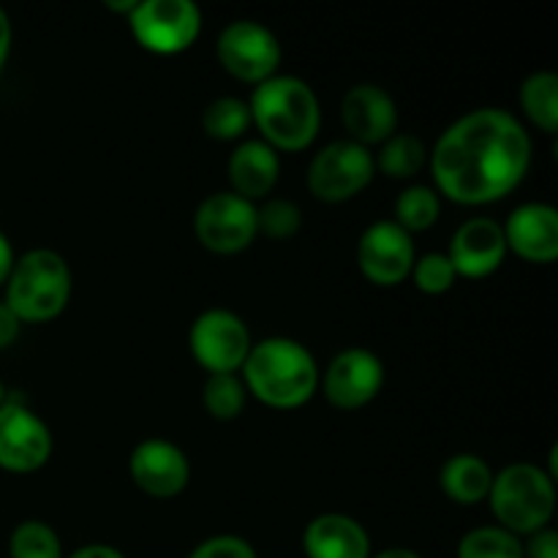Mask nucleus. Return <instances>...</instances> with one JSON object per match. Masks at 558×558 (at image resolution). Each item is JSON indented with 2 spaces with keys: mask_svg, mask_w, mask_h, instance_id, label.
Returning a JSON list of instances; mask_svg holds the SVG:
<instances>
[{
  "mask_svg": "<svg viewBox=\"0 0 558 558\" xmlns=\"http://www.w3.org/2000/svg\"><path fill=\"white\" fill-rule=\"evenodd\" d=\"M251 123L272 150L298 153L314 145L322 129V107L314 87L298 76H270L256 85L248 101Z\"/></svg>",
  "mask_w": 558,
  "mask_h": 558,
  "instance_id": "3",
  "label": "nucleus"
},
{
  "mask_svg": "<svg viewBox=\"0 0 558 558\" xmlns=\"http://www.w3.org/2000/svg\"><path fill=\"white\" fill-rule=\"evenodd\" d=\"M5 401V390H3V381H0V403Z\"/></svg>",
  "mask_w": 558,
  "mask_h": 558,
  "instance_id": "37",
  "label": "nucleus"
},
{
  "mask_svg": "<svg viewBox=\"0 0 558 558\" xmlns=\"http://www.w3.org/2000/svg\"><path fill=\"white\" fill-rule=\"evenodd\" d=\"M300 227H303V213L294 202L267 199L265 205L256 207V232L265 238L283 243V240H292Z\"/></svg>",
  "mask_w": 558,
  "mask_h": 558,
  "instance_id": "28",
  "label": "nucleus"
},
{
  "mask_svg": "<svg viewBox=\"0 0 558 558\" xmlns=\"http://www.w3.org/2000/svg\"><path fill=\"white\" fill-rule=\"evenodd\" d=\"M374 178V153L352 140H338L322 147L311 161L308 191L319 202L341 205L368 189Z\"/></svg>",
  "mask_w": 558,
  "mask_h": 558,
  "instance_id": "7",
  "label": "nucleus"
},
{
  "mask_svg": "<svg viewBox=\"0 0 558 558\" xmlns=\"http://www.w3.org/2000/svg\"><path fill=\"white\" fill-rule=\"evenodd\" d=\"M14 262H16L14 248H11L9 238H5V234L0 232V287H3V283L9 281L11 267H14Z\"/></svg>",
  "mask_w": 558,
  "mask_h": 558,
  "instance_id": "33",
  "label": "nucleus"
},
{
  "mask_svg": "<svg viewBox=\"0 0 558 558\" xmlns=\"http://www.w3.org/2000/svg\"><path fill=\"white\" fill-rule=\"evenodd\" d=\"M11 558H63L60 537L52 526L41 521H25L11 532Z\"/></svg>",
  "mask_w": 558,
  "mask_h": 558,
  "instance_id": "27",
  "label": "nucleus"
},
{
  "mask_svg": "<svg viewBox=\"0 0 558 558\" xmlns=\"http://www.w3.org/2000/svg\"><path fill=\"white\" fill-rule=\"evenodd\" d=\"M52 456V434L36 412L16 401L0 403V469L38 472Z\"/></svg>",
  "mask_w": 558,
  "mask_h": 558,
  "instance_id": "11",
  "label": "nucleus"
},
{
  "mask_svg": "<svg viewBox=\"0 0 558 558\" xmlns=\"http://www.w3.org/2000/svg\"><path fill=\"white\" fill-rule=\"evenodd\" d=\"M251 332L238 314L210 308L194 319L189 330V349L196 365L207 374H238L251 352Z\"/></svg>",
  "mask_w": 558,
  "mask_h": 558,
  "instance_id": "9",
  "label": "nucleus"
},
{
  "mask_svg": "<svg viewBox=\"0 0 558 558\" xmlns=\"http://www.w3.org/2000/svg\"><path fill=\"white\" fill-rule=\"evenodd\" d=\"M523 558H558V534L554 529L532 534L529 543H523Z\"/></svg>",
  "mask_w": 558,
  "mask_h": 558,
  "instance_id": "31",
  "label": "nucleus"
},
{
  "mask_svg": "<svg viewBox=\"0 0 558 558\" xmlns=\"http://www.w3.org/2000/svg\"><path fill=\"white\" fill-rule=\"evenodd\" d=\"M194 232L202 248L218 256H232L248 248L256 240V205L232 194L207 196L194 216Z\"/></svg>",
  "mask_w": 558,
  "mask_h": 558,
  "instance_id": "10",
  "label": "nucleus"
},
{
  "mask_svg": "<svg viewBox=\"0 0 558 558\" xmlns=\"http://www.w3.org/2000/svg\"><path fill=\"white\" fill-rule=\"evenodd\" d=\"M189 558H259L254 545L234 534H218V537L205 539L191 550Z\"/></svg>",
  "mask_w": 558,
  "mask_h": 558,
  "instance_id": "30",
  "label": "nucleus"
},
{
  "mask_svg": "<svg viewBox=\"0 0 558 558\" xmlns=\"http://www.w3.org/2000/svg\"><path fill=\"white\" fill-rule=\"evenodd\" d=\"M71 300V270L49 248L27 251L14 262L5 281V300L22 325H44L65 311Z\"/></svg>",
  "mask_w": 558,
  "mask_h": 558,
  "instance_id": "4",
  "label": "nucleus"
},
{
  "mask_svg": "<svg viewBox=\"0 0 558 558\" xmlns=\"http://www.w3.org/2000/svg\"><path fill=\"white\" fill-rule=\"evenodd\" d=\"M20 330H22V322L11 314L9 305L0 303V352H3V349H9L11 343L20 338Z\"/></svg>",
  "mask_w": 558,
  "mask_h": 558,
  "instance_id": "32",
  "label": "nucleus"
},
{
  "mask_svg": "<svg viewBox=\"0 0 558 558\" xmlns=\"http://www.w3.org/2000/svg\"><path fill=\"white\" fill-rule=\"evenodd\" d=\"M11 38H14V33H11L9 14H5V11L0 9V71H3L5 60H9V52H11Z\"/></svg>",
  "mask_w": 558,
  "mask_h": 558,
  "instance_id": "35",
  "label": "nucleus"
},
{
  "mask_svg": "<svg viewBox=\"0 0 558 558\" xmlns=\"http://www.w3.org/2000/svg\"><path fill=\"white\" fill-rule=\"evenodd\" d=\"M371 558H423V556L414 554V550H409V548H387V550H381V554H376Z\"/></svg>",
  "mask_w": 558,
  "mask_h": 558,
  "instance_id": "36",
  "label": "nucleus"
},
{
  "mask_svg": "<svg viewBox=\"0 0 558 558\" xmlns=\"http://www.w3.org/2000/svg\"><path fill=\"white\" fill-rule=\"evenodd\" d=\"M428 167L436 194L456 205H490L523 183L532 167V140L507 109H474L436 140Z\"/></svg>",
  "mask_w": 558,
  "mask_h": 558,
  "instance_id": "1",
  "label": "nucleus"
},
{
  "mask_svg": "<svg viewBox=\"0 0 558 558\" xmlns=\"http://www.w3.org/2000/svg\"><path fill=\"white\" fill-rule=\"evenodd\" d=\"M245 396H248V390L238 374H213L207 376L205 390H202V403L213 420L229 423V420H238L243 414Z\"/></svg>",
  "mask_w": 558,
  "mask_h": 558,
  "instance_id": "25",
  "label": "nucleus"
},
{
  "mask_svg": "<svg viewBox=\"0 0 558 558\" xmlns=\"http://www.w3.org/2000/svg\"><path fill=\"white\" fill-rule=\"evenodd\" d=\"M414 254L412 234L396 221H376L360 234L357 265L360 272L376 287H398L412 276Z\"/></svg>",
  "mask_w": 558,
  "mask_h": 558,
  "instance_id": "13",
  "label": "nucleus"
},
{
  "mask_svg": "<svg viewBox=\"0 0 558 558\" xmlns=\"http://www.w3.org/2000/svg\"><path fill=\"white\" fill-rule=\"evenodd\" d=\"M303 550L308 558H371V537L354 518L325 512L305 526Z\"/></svg>",
  "mask_w": 558,
  "mask_h": 558,
  "instance_id": "18",
  "label": "nucleus"
},
{
  "mask_svg": "<svg viewBox=\"0 0 558 558\" xmlns=\"http://www.w3.org/2000/svg\"><path fill=\"white\" fill-rule=\"evenodd\" d=\"M385 387V365L368 349H347L336 354L322 376V392L341 412H354L374 401Z\"/></svg>",
  "mask_w": 558,
  "mask_h": 558,
  "instance_id": "12",
  "label": "nucleus"
},
{
  "mask_svg": "<svg viewBox=\"0 0 558 558\" xmlns=\"http://www.w3.org/2000/svg\"><path fill=\"white\" fill-rule=\"evenodd\" d=\"M129 27L142 49L172 58L194 47L202 33V11L194 0H136Z\"/></svg>",
  "mask_w": 558,
  "mask_h": 558,
  "instance_id": "6",
  "label": "nucleus"
},
{
  "mask_svg": "<svg viewBox=\"0 0 558 558\" xmlns=\"http://www.w3.org/2000/svg\"><path fill=\"white\" fill-rule=\"evenodd\" d=\"M216 54L229 76L248 85H262L276 76L281 65V44L276 33L254 20H238L223 27L216 41Z\"/></svg>",
  "mask_w": 558,
  "mask_h": 558,
  "instance_id": "8",
  "label": "nucleus"
},
{
  "mask_svg": "<svg viewBox=\"0 0 558 558\" xmlns=\"http://www.w3.org/2000/svg\"><path fill=\"white\" fill-rule=\"evenodd\" d=\"M458 558H523V543L501 526H480L463 534Z\"/></svg>",
  "mask_w": 558,
  "mask_h": 558,
  "instance_id": "26",
  "label": "nucleus"
},
{
  "mask_svg": "<svg viewBox=\"0 0 558 558\" xmlns=\"http://www.w3.org/2000/svg\"><path fill=\"white\" fill-rule=\"evenodd\" d=\"M456 270H452L447 254H425L414 259L412 281L423 294H445L456 287Z\"/></svg>",
  "mask_w": 558,
  "mask_h": 558,
  "instance_id": "29",
  "label": "nucleus"
},
{
  "mask_svg": "<svg viewBox=\"0 0 558 558\" xmlns=\"http://www.w3.org/2000/svg\"><path fill=\"white\" fill-rule=\"evenodd\" d=\"M439 483L447 499H452L461 507H474L488 499L494 472H490V466L480 456L461 452V456L447 458V463L441 466Z\"/></svg>",
  "mask_w": 558,
  "mask_h": 558,
  "instance_id": "20",
  "label": "nucleus"
},
{
  "mask_svg": "<svg viewBox=\"0 0 558 558\" xmlns=\"http://www.w3.org/2000/svg\"><path fill=\"white\" fill-rule=\"evenodd\" d=\"M441 216V199L428 185H409L396 199V223L403 232H428Z\"/></svg>",
  "mask_w": 558,
  "mask_h": 558,
  "instance_id": "23",
  "label": "nucleus"
},
{
  "mask_svg": "<svg viewBox=\"0 0 558 558\" xmlns=\"http://www.w3.org/2000/svg\"><path fill=\"white\" fill-rule=\"evenodd\" d=\"M227 172L229 183H232V194L256 202L270 196V191L276 189L281 161H278V153L270 145H265L262 140H248L229 156Z\"/></svg>",
  "mask_w": 558,
  "mask_h": 558,
  "instance_id": "19",
  "label": "nucleus"
},
{
  "mask_svg": "<svg viewBox=\"0 0 558 558\" xmlns=\"http://www.w3.org/2000/svg\"><path fill=\"white\" fill-rule=\"evenodd\" d=\"M243 385L270 409H300L319 390V365L303 343L292 338H265L254 343L243 363Z\"/></svg>",
  "mask_w": 558,
  "mask_h": 558,
  "instance_id": "2",
  "label": "nucleus"
},
{
  "mask_svg": "<svg viewBox=\"0 0 558 558\" xmlns=\"http://www.w3.org/2000/svg\"><path fill=\"white\" fill-rule=\"evenodd\" d=\"M69 558H125L112 545H85V548L74 550Z\"/></svg>",
  "mask_w": 558,
  "mask_h": 558,
  "instance_id": "34",
  "label": "nucleus"
},
{
  "mask_svg": "<svg viewBox=\"0 0 558 558\" xmlns=\"http://www.w3.org/2000/svg\"><path fill=\"white\" fill-rule=\"evenodd\" d=\"M510 254L505 243V229L494 218H469L458 227L450 240L452 270L458 278H488Z\"/></svg>",
  "mask_w": 558,
  "mask_h": 558,
  "instance_id": "16",
  "label": "nucleus"
},
{
  "mask_svg": "<svg viewBox=\"0 0 558 558\" xmlns=\"http://www.w3.org/2000/svg\"><path fill=\"white\" fill-rule=\"evenodd\" d=\"M341 123L357 145H381L398 131V107L379 85H354L341 98Z\"/></svg>",
  "mask_w": 558,
  "mask_h": 558,
  "instance_id": "15",
  "label": "nucleus"
},
{
  "mask_svg": "<svg viewBox=\"0 0 558 558\" xmlns=\"http://www.w3.org/2000/svg\"><path fill=\"white\" fill-rule=\"evenodd\" d=\"M521 107L526 118L554 136L558 131V76L550 71H537L521 85Z\"/></svg>",
  "mask_w": 558,
  "mask_h": 558,
  "instance_id": "22",
  "label": "nucleus"
},
{
  "mask_svg": "<svg viewBox=\"0 0 558 558\" xmlns=\"http://www.w3.org/2000/svg\"><path fill=\"white\" fill-rule=\"evenodd\" d=\"M428 163V150L423 140L414 134H392L390 140L381 142L379 153L374 156L376 172L387 174L392 180H412Z\"/></svg>",
  "mask_w": 558,
  "mask_h": 558,
  "instance_id": "21",
  "label": "nucleus"
},
{
  "mask_svg": "<svg viewBox=\"0 0 558 558\" xmlns=\"http://www.w3.org/2000/svg\"><path fill=\"white\" fill-rule=\"evenodd\" d=\"M202 129L216 142H234L251 129V109L240 98H216L202 112Z\"/></svg>",
  "mask_w": 558,
  "mask_h": 558,
  "instance_id": "24",
  "label": "nucleus"
},
{
  "mask_svg": "<svg viewBox=\"0 0 558 558\" xmlns=\"http://www.w3.org/2000/svg\"><path fill=\"white\" fill-rule=\"evenodd\" d=\"M131 480L153 499H174L189 488L191 463L178 445L167 439H147L136 445L129 461Z\"/></svg>",
  "mask_w": 558,
  "mask_h": 558,
  "instance_id": "14",
  "label": "nucleus"
},
{
  "mask_svg": "<svg viewBox=\"0 0 558 558\" xmlns=\"http://www.w3.org/2000/svg\"><path fill=\"white\" fill-rule=\"evenodd\" d=\"M501 529L521 537L548 529L556 512V485L545 469L534 463H512L494 474L490 494L485 499Z\"/></svg>",
  "mask_w": 558,
  "mask_h": 558,
  "instance_id": "5",
  "label": "nucleus"
},
{
  "mask_svg": "<svg viewBox=\"0 0 558 558\" xmlns=\"http://www.w3.org/2000/svg\"><path fill=\"white\" fill-rule=\"evenodd\" d=\"M507 251L532 265H554L558 259V213L545 202L515 207L501 223Z\"/></svg>",
  "mask_w": 558,
  "mask_h": 558,
  "instance_id": "17",
  "label": "nucleus"
}]
</instances>
